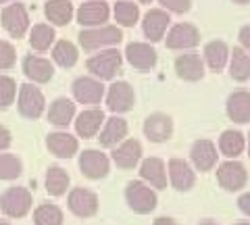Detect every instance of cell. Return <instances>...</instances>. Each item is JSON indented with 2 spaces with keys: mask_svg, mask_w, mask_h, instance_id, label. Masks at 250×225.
<instances>
[{
  "mask_svg": "<svg viewBox=\"0 0 250 225\" xmlns=\"http://www.w3.org/2000/svg\"><path fill=\"white\" fill-rule=\"evenodd\" d=\"M236 4H250V0H233Z\"/></svg>",
  "mask_w": 250,
  "mask_h": 225,
  "instance_id": "45",
  "label": "cell"
},
{
  "mask_svg": "<svg viewBox=\"0 0 250 225\" xmlns=\"http://www.w3.org/2000/svg\"><path fill=\"white\" fill-rule=\"evenodd\" d=\"M13 138H11V131L6 129L4 125H0V150H6L11 146Z\"/></svg>",
  "mask_w": 250,
  "mask_h": 225,
  "instance_id": "42",
  "label": "cell"
},
{
  "mask_svg": "<svg viewBox=\"0 0 250 225\" xmlns=\"http://www.w3.org/2000/svg\"><path fill=\"white\" fill-rule=\"evenodd\" d=\"M246 146H248V154H250V136H248V144Z\"/></svg>",
  "mask_w": 250,
  "mask_h": 225,
  "instance_id": "51",
  "label": "cell"
},
{
  "mask_svg": "<svg viewBox=\"0 0 250 225\" xmlns=\"http://www.w3.org/2000/svg\"><path fill=\"white\" fill-rule=\"evenodd\" d=\"M69 188V173L62 167H50L46 171V190L50 196H62Z\"/></svg>",
  "mask_w": 250,
  "mask_h": 225,
  "instance_id": "35",
  "label": "cell"
},
{
  "mask_svg": "<svg viewBox=\"0 0 250 225\" xmlns=\"http://www.w3.org/2000/svg\"><path fill=\"white\" fill-rule=\"evenodd\" d=\"M11 2H13V0H0V6H2V4L6 6V4H11Z\"/></svg>",
  "mask_w": 250,
  "mask_h": 225,
  "instance_id": "46",
  "label": "cell"
},
{
  "mask_svg": "<svg viewBox=\"0 0 250 225\" xmlns=\"http://www.w3.org/2000/svg\"><path fill=\"white\" fill-rule=\"evenodd\" d=\"M52 61L59 67L71 69V67L77 65V61H80V48H77L71 40L54 42V46H52Z\"/></svg>",
  "mask_w": 250,
  "mask_h": 225,
  "instance_id": "32",
  "label": "cell"
},
{
  "mask_svg": "<svg viewBox=\"0 0 250 225\" xmlns=\"http://www.w3.org/2000/svg\"><path fill=\"white\" fill-rule=\"evenodd\" d=\"M54 42H57V34H54V27L48 23H36L29 29V46L36 52H46L50 50Z\"/></svg>",
  "mask_w": 250,
  "mask_h": 225,
  "instance_id": "30",
  "label": "cell"
},
{
  "mask_svg": "<svg viewBox=\"0 0 250 225\" xmlns=\"http://www.w3.org/2000/svg\"><path fill=\"white\" fill-rule=\"evenodd\" d=\"M228 117L236 123H248L250 121V92L246 90H236L229 94L228 104H225Z\"/></svg>",
  "mask_w": 250,
  "mask_h": 225,
  "instance_id": "27",
  "label": "cell"
},
{
  "mask_svg": "<svg viewBox=\"0 0 250 225\" xmlns=\"http://www.w3.org/2000/svg\"><path fill=\"white\" fill-rule=\"evenodd\" d=\"M244 148H246V138L236 129H225L221 138H219V150L229 159H236Z\"/></svg>",
  "mask_w": 250,
  "mask_h": 225,
  "instance_id": "34",
  "label": "cell"
},
{
  "mask_svg": "<svg viewBox=\"0 0 250 225\" xmlns=\"http://www.w3.org/2000/svg\"><path fill=\"white\" fill-rule=\"evenodd\" d=\"M165 44L169 50L190 52L200 44V29L192 23H175V25L169 27Z\"/></svg>",
  "mask_w": 250,
  "mask_h": 225,
  "instance_id": "4",
  "label": "cell"
},
{
  "mask_svg": "<svg viewBox=\"0 0 250 225\" xmlns=\"http://www.w3.org/2000/svg\"><path fill=\"white\" fill-rule=\"evenodd\" d=\"M238 206H240V211H242V213L250 217V192L242 194V196L238 198Z\"/></svg>",
  "mask_w": 250,
  "mask_h": 225,
  "instance_id": "43",
  "label": "cell"
},
{
  "mask_svg": "<svg viewBox=\"0 0 250 225\" xmlns=\"http://www.w3.org/2000/svg\"><path fill=\"white\" fill-rule=\"evenodd\" d=\"M0 225H11L9 221H4V219H0Z\"/></svg>",
  "mask_w": 250,
  "mask_h": 225,
  "instance_id": "50",
  "label": "cell"
},
{
  "mask_svg": "<svg viewBox=\"0 0 250 225\" xmlns=\"http://www.w3.org/2000/svg\"><path fill=\"white\" fill-rule=\"evenodd\" d=\"M200 225H217V223H215V221H202Z\"/></svg>",
  "mask_w": 250,
  "mask_h": 225,
  "instance_id": "47",
  "label": "cell"
},
{
  "mask_svg": "<svg viewBox=\"0 0 250 225\" xmlns=\"http://www.w3.org/2000/svg\"><path fill=\"white\" fill-rule=\"evenodd\" d=\"M80 169L88 180H100V177L108 175L111 161H108V157L104 152L90 148V150H83L80 154Z\"/></svg>",
  "mask_w": 250,
  "mask_h": 225,
  "instance_id": "16",
  "label": "cell"
},
{
  "mask_svg": "<svg viewBox=\"0 0 250 225\" xmlns=\"http://www.w3.org/2000/svg\"><path fill=\"white\" fill-rule=\"evenodd\" d=\"M229 75L236 82L250 80V54L242 46H233L229 52Z\"/></svg>",
  "mask_w": 250,
  "mask_h": 225,
  "instance_id": "31",
  "label": "cell"
},
{
  "mask_svg": "<svg viewBox=\"0 0 250 225\" xmlns=\"http://www.w3.org/2000/svg\"><path fill=\"white\" fill-rule=\"evenodd\" d=\"M17 63V50L9 40H0V71H9Z\"/></svg>",
  "mask_w": 250,
  "mask_h": 225,
  "instance_id": "39",
  "label": "cell"
},
{
  "mask_svg": "<svg viewBox=\"0 0 250 225\" xmlns=\"http://www.w3.org/2000/svg\"><path fill=\"white\" fill-rule=\"evenodd\" d=\"M75 117V102L69 98H57L52 100V104L48 108V121L52 123V125L57 127H67L69 123L73 121Z\"/></svg>",
  "mask_w": 250,
  "mask_h": 225,
  "instance_id": "29",
  "label": "cell"
},
{
  "mask_svg": "<svg viewBox=\"0 0 250 225\" xmlns=\"http://www.w3.org/2000/svg\"><path fill=\"white\" fill-rule=\"evenodd\" d=\"M46 146H48V150L59 159H71L77 152V148H80L77 138L67 134V131H54V134H50L46 138Z\"/></svg>",
  "mask_w": 250,
  "mask_h": 225,
  "instance_id": "25",
  "label": "cell"
},
{
  "mask_svg": "<svg viewBox=\"0 0 250 225\" xmlns=\"http://www.w3.org/2000/svg\"><path fill=\"white\" fill-rule=\"evenodd\" d=\"M175 73L179 80L184 82H200L202 77H205V61H202V57L198 52H184L179 54V57L175 59Z\"/></svg>",
  "mask_w": 250,
  "mask_h": 225,
  "instance_id": "15",
  "label": "cell"
},
{
  "mask_svg": "<svg viewBox=\"0 0 250 225\" xmlns=\"http://www.w3.org/2000/svg\"><path fill=\"white\" fill-rule=\"evenodd\" d=\"M23 171V165L19 157H15V154H0V180H17Z\"/></svg>",
  "mask_w": 250,
  "mask_h": 225,
  "instance_id": "37",
  "label": "cell"
},
{
  "mask_svg": "<svg viewBox=\"0 0 250 225\" xmlns=\"http://www.w3.org/2000/svg\"><path fill=\"white\" fill-rule=\"evenodd\" d=\"M73 92V98L82 104H98L100 100L104 98L106 94V88L103 86V82L96 80L92 75H82L77 77L71 86Z\"/></svg>",
  "mask_w": 250,
  "mask_h": 225,
  "instance_id": "11",
  "label": "cell"
},
{
  "mask_svg": "<svg viewBox=\"0 0 250 225\" xmlns=\"http://www.w3.org/2000/svg\"><path fill=\"white\" fill-rule=\"evenodd\" d=\"M123 57L138 71H150L159 63V54L150 42H129L125 46Z\"/></svg>",
  "mask_w": 250,
  "mask_h": 225,
  "instance_id": "8",
  "label": "cell"
},
{
  "mask_svg": "<svg viewBox=\"0 0 250 225\" xmlns=\"http://www.w3.org/2000/svg\"><path fill=\"white\" fill-rule=\"evenodd\" d=\"M152 225H177V223L171 219V217H159V219H156Z\"/></svg>",
  "mask_w": 250,
  "mask_h": 225,
  "instance_id": "44",
  "label": "cell"
},
{
  "mask_svg": "<svg viewBox=\"0 0 250 225\" xmlns=\"http://www.w3.org/2000/svg\"><path fill=\"white\" fill-rule=\"evenodd\" d=\"M108 17H111V6L106 0H85L75 11V19L82 25V29L106 25Z\"/></svg>",
  "mask_w": 250,
  "mask_h": 225,
  "instance_id": "6",
  "label": "cell"
},
{
  "mask_svg": "<svg viewBox=\"0 0 250 225\" xmlns=\"http://www.w3.org/2000/svg\"><path fill=\"white\" fill-rule=\"evenodd\" d=\"M233 225H250V221H240V223H233Z\"/></svg>",
  "mask_w": 250,
  "mask_h": 225,
  "instance_id": "49",
  "label": "cell"
},
{
  "mask_svg": "<svg viewBox=\"0 0 250 225\" xmlns=\"http://www.w3.org/2000/svg\"><path fill=\"white\" fill-rule=\"evenodd\" d=\"M169 25H171V15L167 11H163L161 6L146 11V15L142 17V32L150 44L163 40L169 32Z\"/></svg>",
  "mask_w": 250,
  "mask_h": 225,
  "instance_id": "12",
  "label": "cell"
},
{
  "mask_svg": "<svg viewBox=\"0 0 250 225\" xmlns=\"http://www.w3.org/2000/svg\"><path fill=\"white\" fill-rule=\"evenodd\" d=\"M44 15L50 21L52 27H65L73 21L75 9H73L71 0H46Z\"/></svg>",
  "mask_w": 250,
  "mask_h": 225,
  "instance_id": "20",
  "label": "cell"
},
{
  "mask_svg": "<svg viewBox=\"0 0 250 225\" xmlns=\"http://www.w3.org/2000/svg\"><path fill=\"white\" fill-rule=\"evenodd\" d=\"M140 175L142 180L148 182L152 188H167V169H165V163L156 157H150V159H144L142 165H140Z\"/></svg>",
  "mask_w": 250,
  "mask_h": 225,
  "instance_id": "28",
  "label": "cell"
},
{
  "mask_svg": "<svg viewBox=\"0 0 250 225\" xmlns=\"http://www.w3.org/2000/svg\"><path fill=\"white\" fill-rule=\"evenodd\" d=\"M80 46L85 52H100L106 48H117L123 42V32L117 25H100V27H88L80 32Z\"/></svg>",
  "mask_w": 250,
  "mask_h": 225,
  "instance_id": "1",
  "label": "cell"
},
{
  "mask_svg": "<svg viewBox=\"0 0 250 225\" xmlns=\"http://www.w3.org/2000/svg\"><path fill=\"white\" fill-rule=\"evenodd\" d=\"M125 200H127L131 211H136L140 215L150 213L156 206V194L144 182H129L127 188H125Z\"/></svg>",
  "mask_w": 250,
  "mask_h": 225,
  "instance_id": "7",
  "label": "cell"
},
{
  "mask_svg": "<svg viewBox=\"0 0 250 225\" xmlns=\"http://www.w3.org/2000/svg\"><path fill=\"white\" fill-rule=\"evenodd\" d=\"M113 17L117 27H134L140 21V4L129 2V0H119L113 6Z\"/></svg>",
  "mask_w": 250,
  "mask_h": 225,
  "instance_id": "33",
  "label": "cell"
},
{
  "mask_svg": "<svg viewBox=\"0 0 250 225\" xmlns=\"http://www.w3.org/2000/svg\"><path fill=\"white\" fill-rule=\"evenodd\" d=\"M0 208L6 217L21 219L31 211V192L27 188H21V185L9 188L0 196Z\"/></svg>",
  "mask_w": 250,
  "mask_h": 225,
  "instance_id": "5",
  "label": "cell"
},
{
  "mask_svg": "<svg viewBox=\"0 0 250 225\" xmlns=\"http://www.w3.org/2000/svg\"><path fill=\"white\" fill-rule=\"evenodd\" d=\"M104 113L100 108H85L77 115L75 119V131L82 138H94L100 131V127L104 125Z\"/></svg>",
  "mask_w": 250,
  "mask_h": 225,
  "instance_id": "22",
  "label": "cell"
},
{
  "mask_svg": "<svg viewBox=\"0 0 250 225\" xmlns=\"http://www.w3.org/2000/svg\"><path fill=\"white\" fill-rule=\"evenodd\" d=\"M229 52H231V48L228 46V42L210 40L205 46V50H202V61H205V67H208L213 73H221L223 69L229 65Z\"/></svg>",
  "mask_w": 250,
  "mask_h": 225,
  "instance_id": "17",
  "label": "cell"
},
{
  "mask_svg": "<svg viewBox=\"0 0 250 225\" xmlns=\"http://www.w3.org/2000/svg\"><path fill=\"white\" fill-rule=\"evenodd\" d=\"M161 9L167 11L169 15L175 13V15H184L192 9V0H159Z\"/></svg>",
  "mask_w": 250,
  "mask_h": 225,
  "instance_id": "40",
  "label": "cell"
},
{
  "mask_svg": "<svg viewBox=\"0 0 250 225\" xmlns=\"http://www.w3.org/2000/svg\"><path fill=\"white\" fill-rule=\"evenodd\" d=\"M21 69L27 80L34 83H48L54 77V63L40 57V54H25Z\"/></svg>",
  "mask_w": 250,
  "mask_h": 225,
  "instance_id": "14",
  "label": "cell"
},
{
  "mask_svg": "<svg viewBox=\"0 0 250 225\" xmlns=\"http://www.w3.org/2000/svg\"><path fill=\"white\" fill-rule=\"evenodd\" d=\"M190 157L198 171H210L217 163V148L210 140H196L192 144Z\"/></svg>",
  "mask_w": 250,
  "mask_h": 225,
  "instance_id": "23",
  "label": "cell"
},
{
  "mask_svg": "<svg viewBox=\"0 0 250 225\" xmlns=\"http://www.w3.org/2000/svg\"><path fill=\"white\" fill-rule=\"evenodd\" d=\"M17 98V82L11 75L0 73V108H6Z\"/></svg>",
  "mask_w": 250,
  "mask_h": 225,
  "instance_id": "38",
  "label": "cell"
},
{
  "mask_svg": "<svg viewBox=\"0 0 250 225\" xmlns=\"http://www.w3.org/2000/svg\"><path fill=\"white\" fill-rule=\"evenodd\" d=\"M113 163L121 169H134L140 159H142V144L138 140H123L119 146H115L113 150Z\"/></svg>",
  "mask_w": 250,
  "mask_h": 225,
  "instance_id": "21",
  "label": "cell"
},
{
  "mask_svg": "<svg viewBox=\"0 0 250 225\" xmlns=\"http://www.w3.org/2000/svg\"><path fill=\"white\" fill-rule=\"evenodd\" d=\"M127 121L121 117H111L104 121L103 129H100V144L106 146V148H115L119 146L125 138H127Z\"/></svg>",
  "mask_w": 250,
  "mask_h": 225,
  "instance_id": "26",
  "label": "cell"
},
{
  "mask_svg": "<svg viewBox=\"0 0 250 225\" xmlns=\"http://www.w3.org/2000/svg\"><path fill=\"white\" fill-rule=\"evenodd\" d=\"M138 2H140V4H150L152 0H138Z\"/></svg>",
  "mask_w": 250,
  "mask_h": 225,
  "instance_id": "48",
  "label": "cell"
},
{
  "mask_svg": "<svg viewBox=\"0 0 250 225\" xmlns=\"http://www.w3.org/2000/svg\"><path fill=\"white\" fill-rule=\"evenodd\" d=\"M169 180L173 184V188L179 192H188L196 182V175H194L192 167L188 165L184 159H171L169 161Z\"/></svg>",
  "mask_w": 250,
  "mask_h": 225,
  "instance_id": "24",
  "label": "cell"
},
{
  "mask_svg": "<svg viewBox=\"0 0 250 225\" xmlns=\"http://www.w3.org/2000/svg\"><path fill=\"white\" fill-rule=\"evenodd\" d=\"M144 134L152 142H165L173 134V119L165 113H152L144 121Z\"/></svg>",
  "mask_w": 250,
  "mask_h": 225,
  "instance_id": "19",
  "label": "cell"
},
{
  "mask_svg": "<svg viewBox=\"0 0 250 225\" xmlns=\"http://www.w3.org/2000/svg\"><path fill=\"white\" fill-rule=\"evenodd\" d=\"M104 100H106L108 111L119 115V113H127L134 108L136 94H134V88H131L127 82H113L111 86L106 88Z\"/></svg>",
  "mask_w": 250,
  "mask_h": 225,
  "instance_id": "10",
  "label": "cell"
},
{
  "mask_svg": "<svg viewBox=\"0 0 250 225\" xmlns=\"http://www.w3.org/2000/svg\"><path fill=\"white\" fill-rule=\"evenodd\" d=\"M17 106L19 113L27 119H38L46 108V98L42 94V90L36 83H23L19 88V96H17Z\"/></svg>",
  "mask_w": 250,
  "mask_h": 225,
  "instance_id": "9",
  "label": "cell"
},
{
  "mask_svg": "<svg viewBox=\"0 0 250 225\" xmlns=\"http://www.w3.org/2000/svg\"><path fill=\"white\" fill-rule=\"evenodd\" d=\"M69 208L77 217H94L98 213V196L92 190L75 188L69 194Z\"/></svg>",
  "mask_w": 250,
  "mask_h": 225,
  "instance_id": "18",
  "label": "cell"
},
{
  "mask_svg": "<svg viewBox=\"0 0 250 225\" xmlns=\"http://www.w3.org/2000/svg\"><path fill=\"white\" fill-rule=\"evenodd\" d=\"M123 65V54L117 48H106L100 50L96 54L85 61V69L90 71L92 77H96L100 82H111L115 80V75L119 73V69Z\"/></svg>",
  "mask_w": 250,
  "mask_h": 225,
  "instance_id": "2",
  "label": "cell"
},
{
  "mask_svg": "<svg viewBox=\"0 0 250 225\" xmlns=\"http://www.w3.org/2000/svg\"><path fill=\"white\" fill-rule=\"evenodd\" d=\"M217 182L223 190H229V192H238L246 185L248 182V173H246V167L238 161H225L219 165L217 169Z\"/></svg>",
  "mask_w": 250,
  "mask_h": 225,
  "instance_id": "13",
  "label": "cell"
},
{
  "mask_svg": "<svg viewBox=\"0 0 250 225\" xmlns=\"http://www.w3.org/2000/svg\"><path fill=\"white\" fill-rule=\"evenodd\" d=\"M0 21H2L4 32L9 34L15 40H21L25 38L31 29L29 23V11L23 2H11L2 9V15H0Z\"/></svg>",
  "mask_w": 250,
  "mask_h": 225,
  "instance_id": "3",
  "label": "cell"
},
{
  "mask_svg": "<svg viewBox=\"0 0 250 225\" xmlns=\"http://www.w3.org/2000/svg\"><path fill=\"white\" fill-rule=\"evenodd\" d=\"M238 38H240V46L250 54V25H244V27H242V29H240V34H238Z\"/></svg>",
  "mask_w": 250,
  "mask_h": 225,
  "instance_id": "41",
  "label": "cell"
},
{
  "mask_svg": "<svg viewBox=\"0 0 250 225\" xmlns=\"http://www.w3.org/2000/svg\"><path fill=\"white\" fill-rule=\"evenodd\" d=\"M34 221H36V225H62V211L57 205L44 203L36 208Z\"/></svg>",
  "mask_w": 250,
  "mask_h": 225,
  "instance_id": "36",
  "label": "cell"
}]
</instances>
